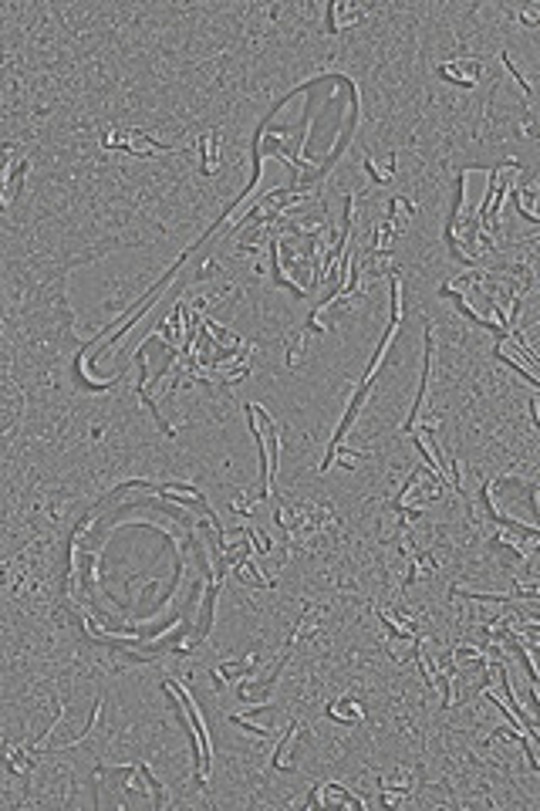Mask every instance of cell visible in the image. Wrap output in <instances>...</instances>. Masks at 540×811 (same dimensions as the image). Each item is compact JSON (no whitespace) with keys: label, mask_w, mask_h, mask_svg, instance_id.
<instances>
[{"label":"cell","mask_w":540,"mask_h":811,"mask_svg":"<svg viewBox=\"0 0 540 811\" xmlns=\"http://www.w3.org/2000/svg\"><path fill=\"white\" fill-rule=\"evenodd\" d=\"M257 659H260V656H250L247 663H223V666H220V673H223V676H247V673L257 666Z\"/></svg>","instance_id":"obj_4"},{"label":"cell","mask_w":540,"mask_h":811,"mask_svg":"<svg viewBox=\"0 0 540 811\" xmlns=\"http://www.w3.org/2000/svg\"><path fill=\"white\" fill-rule=\"evenodd\" d=\"M429 372H432V324H426V365H422V385H419V399H415L412 413L405 419V433H412L415 419H419V409L426 406V393H429Z\"/></svg>","instance_id":"obj_2"},{"label":"cell","mask_w":540,"mask_h":811,"mask_svg":"<svg viewBox=\"0 0 540 811\" xmlns=\"http://www.w3.org/2000/svg\"><path fill=\"white\" fill-rule=\"evenodd\" d=\"M199 145H203V162H206V173H213V169H216V145H213V136H203V139H199Z\"/></svg>","instance_id":"obj_5"},{"label":"cell","mask_w":540,"mask_h":811,"mask_svg":"<svg viewBox=\"0 0 540 811\" xmlns=\"http://www.w3.org/2000/svg\"><path fill=\"white\" fill-rule=\"evenodd\" d=\"M534 18H537V7H527V11H523V20H527V24H534Z\"/></svg>","instance_id":"obj_6"},{"label":"cell","mask_w":540,"mask_h":811,"mask_svg":"<svg viewBox=\"0 0 540 811\" xmlns=\"http://www.w3.org/2000/svg\"><path fill=\"white\" fill-rule=\"evenodd\" d=\"M169 690H176L180 693V703H182V710H186V717L193 720V730H196V747H199V784H206V774H210V764H213V744H210V737H206V730H203V717H199V710L193 706V697L182 690L180 683H166Z\"/></svg>","instance_id":"obj_1"},{"label":"cell","mask_w":540,"mask_h":811,"mask_svg":"<svg viewBox=\"0 0 540 811\" xmlns=\"http://www.w3.org/2000/svg\"><path fill=\"white\" fill-rule=\"evenodd\" d=\"M480 68H483V61H476V58H459V61H450V65H443L439 72L446 74V78H456V81H463V85H473V81H476V74H480Z\"/></svg>","instance_id":"obj_3"}]
</instances>
